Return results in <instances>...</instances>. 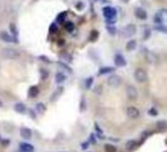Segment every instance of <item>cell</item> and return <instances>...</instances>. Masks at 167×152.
<instances>
[{
  "instance_id": "1",
  "label": "cell",
  "mask_w": 167,
  "mask_h": 152,
  "mask_svg": "<svg viewBox=\"0 0 167 152\" xmlns=\"http://www.w3.org/2000/svg\"><path fill=\"white\" fill-rule=\"evenodd\" d=\"M1 57L6 58V59H17L20 57V52L15 48H3L0 51Z\"/></svg>"
},
{
  "instance_id": "2",
  "label": "cell",
  "mask_w": 167,
  "mask_h": 152,
  "mask_svg": "<svg viewBox=\"0 0 167 152\" xmlns=\"http://www.w3.org/2000/svg\"><path fill=\"white\" fill-rule=\"evenodd\" d=\"M136 31H137V28H136V26L134 24H129L127 25V26H125L124 28L122 29L121 31V36L123 37V38H130V37L134 36Z\"/></svg>"
},
{
  "instance_id": "3",
  "label": "cell",
  "mask_w": 167,
  "mask_h": 152,
  "mask_svg": "<svg viewBox=\"0 0 167 152\" xmlns=\"http://www.w3.org/2000/svg\"><path fill=\"white\" fill-rule=\"evenodd\" d=\"M134 77L139 83H144L147 80V73L143 68H137L134 73Z\"/></svg>"
},
{
  "instance_id": "4",
  "label": "cell",
  "mask_w": 167,
  "mask_h": 152,
  "mask_svg": "<svg viewBox=\"0 0 167 152\" xmlns=\"http://www.w3.org/2000/svg\"><path fill=\"white\" fill-rule=\"evenodd\" d=\"M126 95L131 101L137 100L139 97V92L138 89L133 85H128L126 87Z\"/></svg>"
},
{
  "instance_id": "5",
  "label": "cell",
  "mask_w": 167,
  "mask_h": 152,
  "mask_svg": "<svg viewBox=\"0 0 167 152\" xmlns=\"http://www.w3.org/2000/svg\"><path fill=\"white\" fill-rule=\"evenodd\" d=\"M122 83V79L119 75H116V74H113V75L109 76L107 78V84L110 87H113V88H116V87H119Z\"/></svg>"
},
{
  "instance_id": "6",
  "label": "cell",
  "mask_w": 167,
  "mask_h": 152,
  "mask_svg": "<svg viewBox=\"0 0 167 152\" xmlns=\"http://www.w3.org/2000/svg\"><path fill=\"white\" fill-rule=\"evenodd\" d=\"M127 116L131 119H138L140 117V111L138 108H136L134 106H130L127 108Z\"/></svg>"
},
{
  "instance_id": "7",
  "label": "cell",
  "mask_w": 167,
  "mask_h": 152,
  "mask_svg": "<svg viewBox=\"0 0 167 152\" xmlns=\"http://www.w3.org/2000/svg\"><path fill=\"white\" fill-rule=\"evenodd\" d=\"M144 57H146L147 62L150 63V64H154L158 61V57H157V55L152 51H147L146 54V55H144Z\"/></svg>"
},
{
  "instance_id": "8",
  "label": "cell",
  "mask_w": 167,
  "mask_h": 152,
  "mask_svg": "<svg viewBox=\"0 0 167 152\" xmlns=\"http://www.w3.org/2000/svg\"><path fill=\"white\" fill-rule=\"evenodd\" d=\"M114 63H115L116 66H118V67H124V66H126L127 61L123 55L116 54L115 57H114Z\"/></svg>"
},
{
  "instance_id": "9",
  "label": "cell",
  "mask_w": 167,
  "mask_h": 152,
  "mask_svg": "<svg viewBox=\"0 0 167 152\" xmlns=\"http://www.w3.org/2000/svg\"><path fill=\"white\" fill-rule=\"evenodd\" d=\"M103 15L107 19H114L116 16V10L111 7H105L103 8Z\"/></svg>"
},
{
  "instance_id": "10",
  "label": "cell",
  "mask_w": 167,
  "mask_h": 152,
  "mask_svg": "<svg viewBox=\"0 0 167 152\" xmlns=\"http://www.w3.org/2000/svg\"><path fill=\"white\" fill-rule=\"evenodd\" d=\"M20 134L24 139H30L32 138V130L28 128H22L20 129Z\"/></svg>"
},
{
  "instance_id": "11",
  "label": "cell",
  "mask_w": 167,
  "mask_h": 152,
  "mask_svg": "<svg viewBox=\"0 0 167 152\" xmlns=\"http://www.w3.org/2000/svg\"><path fill=\"white\" fill-rule=\"evenodd\" d=\"M135 14H136V16H137L139 19H141V20H146L147 17V11L144 10V9H143V8H137V9H136Z\"/></svg>"
},
{
  "instance_id": "12",
  "label": "cell",
  "mask_w": 167,
  "mask_h": 152,
  "mask_svg": "<svg viewBox=\"0 0 167 152\" xmlns=\"http://www.w3.org/2000/svg\"><path fill=\"white\" fill-rule=\"evenodd\" d=\"M0 39L2 41H4L6 43H13L14 42V38L12 36H10L7 32H1L0 33Z\"/></svg>"
},
{
  "instance_id": "13",
  "label": "cell",
  "mask_w": 167,
  "mask_h": 152,
  "mask_svg": "<svg viewBox=\"0 0 167 152\" xmlns=\"http://www.w3.org/2000/svg\"><path fill=\"white\" fill-rule=\"evenodd\" d=\"M156 129L158 131H166L167 130V122L166 120H158L156 123Z\"/></svg>"
},
{
  "instance_id": "14",
  "label": "cell",
  "mask_w": 167,
  "mask_h": 152,
  "mask_svg": "<svg viewBox=\"0 0 167 152\" xmlns=\"http://www.w3.org/2000/svg\"><path fill=\"white\" fill-rule=\"evenodd\" d=\"M59 57H60L61 60H63L64 62H67V63L72 62V60H73L72 55L69 54H67V52H62V54H59Z\"/></svg>"
},
{
  "instance_id": "15",
  "label": "cell",
  "mask_w": 167,
  "mask_h": 152,
  "mask_svg": "<svg viewBox=\"0 0 167 152\" xmlns=\"http://www.w3.org/2000/svg\"><path fill=\"white\" fill-rule=\"evenodd\" d=\"M20 148L23 152H33V146L30 143H23L20 144Z\"/></svg>"
},
{
  "instance_id": "16",
  "label": "cell",
  "mask_w": 167,
  "mask_h": 152,
  "mask_svg": "<svg viewBox=\"0 0 167 152\" xmlns=\"http://www.w3.org/2000/svg\"><path fill=\"white\" fill-rule=\"evenodd\" d=\"M14 110L19 114H24L27 111V108L23 103H17L14 105Z\"/></svg>"
},
{
  "instance_id": "17",
  "label": "cell",
  "mask_w": 167,
  "mask_h": 152,
  "mask_svg": "<svg viewBox=\"0 0 167 152\" xmlns=\"http://www.w3.org/2000/svg\"><path fill=\"white\" fill-rule=\"evenodd\" d=\"M114 70H115V68H113V67H109V66L101 67L99 69V71H98V74H99V75H104V74H108V73L113 72Z\"/></svg>"
},
{
  "instance_id": "18",
  "label": "cell",
  "mask_w": 167,
  "mask_h": 152,
  "mask_svg": "<svg viewBox=\"0 0 167 152\" xmlns=\"http://www.w3.org/2000/svg\"><path fill=\"white\" fill-rule=\"evenodd\" d=\"M136 48H137V42H136L135 40H132V41H129L127 43V45H126L127 51H134Z\"/></svg>"
},
{
  "instance_id": "19",
  "label": "cell",
  "mask_w": 167,
  "mask_h": 152,
  "mask_svg": "<svg viewBox=\"0 0 167 152\" xmlns=\"http://www.w3.org/2000/svg\"><path fill=\"white\" fill-rule=\"evenodd\" d=\"M38 92H39V90H38V87H36V86H32L30 88V90H29V96H30V97L35 98V97H36V96L38 95Z\"/></svg>"
},
{
  "instance_id": "20",
  "label": "cell",
  "mask_w": 167,
  "mask_h": 152,
  "mask_svg": "<svg viewBox=\"0 0 167 152\" xmlns=\"http://www.w3.org/2000/svg\"><path fill=\"white\" fill-rule=\"evenodd\" d=\"M65 80H66V76H65L63 73H61V72L56 73V75H55V81H56V83L60 84V83L64 82Z\"/></svg>"
},
{
  "instance_id": "21",
  "label": "cell",
  "mask_w": 167,
  "mask_h": 152,
  "mask_svg": "<svg viewBox=\"0 0 167 152\" xmlns=\"http://www.w3.org/2000/svg\"><path fill=\"white\" fill-rule=\"evenodd\" d=\"M137 141L136 140H133V139H131V140H129V141H127V143H126V147L128 148V149L130 150H132V149H134V148L137 147Z\"/></svg>"
},
{
  "instance_id": "22",
  "label": "cell",
  "mask_w": 167,
  "mask_h": 152,
  "mask_svg": "<svg viewBox=\"0 0 167 152\" xmlns=\"http://www.w3.org/2000/svg\"><path fill=\"white\" fill-rule=\"evenodd\" d=\"M116 146L113 144H110V143H107L104 145V151L105 152H116Z\"/></svg>"
},
{
  "instance_id": "23",
  "label": "cell",
  "mask_w": 167,
  "mask_h": 152,
  "mask_svg": "<svg viewBox=\"0 0 167 152\" xmlns=\"http://www.w3.org/2000/svg\"><path fill=\"white\" fill-rule=\"evenodd\" d=\"M36 109L39 114H43L46 111V107L43 103H38L36 105Z\"/></svg>"
},
{
  "instance_id": "24",
  "label": "cell",
  "mask_w": 167,
  "mask_h": 152,
  "mask_svg": "<svg viewBox=\"0 0 167 152\" xmlns=\"http://www.w3.org/2000/svg\"><path fill=\"white\" fill-rule=\"evenodd\" d=\"M66 16H67V12H61V13L57 16V22L58 23H63L64 20L66 19Z\"/></svg>"
},
{
  "instance_id": "25",
  "label": "cell",
  "mask_w": 167,
  "mask_h": 152,
  "mask_svg": "<svg viewBox=\"0 0 167 152\" xmlns=\"http://www.w3.org/2000/svg\"><path fill=\"white\" fill-rule=\"evenodd\" d=\"M74 24L72 23V22H67L66 24H65V29H66L67 32H69V33H72L73 31H74Z\"/></svg>"
},
{
  "instance_id": "26",
  "label": "cell",
  "mask_w": 167,
  "mask_h": 152,
  "mask_svg": "<svg viewBox=\"0 0 167 152\" xmlns=\"http://www.w3.org/2000/svg\"><path fill=\"white\" fill-rule=\"evenodd\" d=\"M97 36H98V32H97V31H94V30L91 31V38H89V40H91V42L97 41Z\"/></svg>"
},
{
  "instance_id": "27",
  "label": "cell",
  "mask_w": 167,
  "mask_h": 152,
  "mask_svg": "<svg viewBox=\"0 0 167 152\" xmlns=\"http://www.w3.org/2000/svg\"><path fill=\"white\" fill-rule=\"evenodd\" d=\"M106 30H107V32L110 34V35H115L116 34V28L114 27V26H107L106 27Z\"/></svg>"
},
{
  "instance_id": "28",
  "label": "cell",
  "mask_w": 167,
  "mask_h": 152,
  "mask_svg": "<svg viewBox=\"0 0 167 152\" xmlns=\"http://www.w3.org/2000/svg\"><path fill=\"white\" fill-rule=\"evenodd\" d=\"M94 93L97 95H101V93H102V86L101 85H97L95 86V88L94 89Z\"/></svg>"
},
{
  "instance_id": "29",
  "label": "cell",
  "mask_w": 167,
  "mask_h": 152,
  "mask_svg": "<svg viewBox=\"0 0 167 152\" xmlns=\"http://www.w3.org/2000/svg\"><path fill=\"white\" fill-rule=\"evenodd\" d=\"M92 83H94V78L92 77H89L88 79L86 80V88H91Z\"/></svg>"
},
{
  "instance_id": "30",
  "label": "cell",
  "mask_w": 167,
  "mask_h": 152,
  "mask_svg": "<svg viewBox=\"0 0 167 152\" xmlns=\"http://www.w3.org/2000/svg\"><path fill=\"white\" fill-rule=\"evenodd\" d=\"M157 114H158V113H157V111L154 108H151L150 110L148 111V115H150L151 117H156Z\"/></svg>"
},
{
  "instance_id": "31",
  "label": "cell",
  "mask_w": 167,
  "mask_h": 152,
  "mask_svg": "<svg viewBox=\"0 0 167 152\" xmlns=\"http://www.w3.org/2000/svg\"><path fill=\"white\" fill-rule=\"evenodd\" d=\"M49 31H50V33H53L54 34V33H56L57 31H58V28H57V26L55 24H52L51 26H50V30H49Z\"/></svg>"
},
{
  "instance_id": "32",
  "label": "cell",
  "mask_w": 167,
  "mask_h": 152,
  "mask_svg": "<svg viewBox=\"0 0 167 152\" xmlns=\"http://www.w3.org/2000/svg\"><path fill=\"white\" fill-rule=\"evenodd\" d=\"M59 64L61 65V66H62L63 68H64V69H66L67 71H68V72H69V73H71V72H72V69H71V68L69 67V66H67V65L66 64H65V63H62V62H59Z\"/></svg>"
},
{
  "instance_id": "33",
  "label": "cell",
  "mask_w": 167,
  "mask_h": 152,
  "mask_svg": "<svg viewBox=\"0 0 167 152\" xmlns=\"http://www.w3.org/2000/svg\"><path fill=\"white\" fill-rule=\"evenodd\" d=\"M76 8L78 9V10H82V9L84 8V3L83 2H78L76 4Z\"/></svg>"
},
{
  "instance_id": "34",
  "label": "cell",
  "mask_w": 167,
  "mask_h": 152,
  "mask_svg": "<svg viewBox=\"0 0 167 152\" xmlns=\"http://www.w3.org/2000/svg\"><path fill=\"white\" fill-rule=\"evenodd\" d=\"M10 27H11V31H12V32H14V34H17L16 27H15V25H14V24H11Z\"/></svg>"
},
{
  "instance_id": "35",
  "label": "cell",
  "mask_w": 167,
  "mask_h": 152,
  "mask_svg": "<svg viewBox=\"0 0 167 152\" xmlns=\"http://www.w3.org/2000/svg\"><path fill=\"white\" fill-rule=\"evenodd\" d=\"M89 147V142H85V143L82 144V148L83 149H86Z\"/></svg>"
},
{
  "instance_id": "36",
  "label": "cell",
  "mask_w": 167,
  "mask_h": 152,
  "mask_svg": "<svg viewBox=\"0 0 167 152\" xmlns=\"http://www.w3.org/2000/svg\"><path fill=\"white\" fill-rule=\"evenodd\" d=\"M39 58H41V59H45L44 61L45 62H50V60H49V58H47V57H39Z\"/></svg>"
},
{
  "instance_id": "37",
  "label": "cell",
  "mask_w": 167,
  "mask_h": 152,
  "mask_svg": "<svg viewBox=\"0 0 167 152\" xmlns=\"http://www.w3.org/2000/svg\"><path fill=\"white\" fill-rule=\"evenodd\" d=\"M30 117H32L33 119H36V115H35V113H33L32 110H30Z\"/></svg>"
},
{
  "instance_id": "38",
  "label": "cell",
  "mask_w": 167,
  "mask_h": 152,
  "mask_svg": "<svg viewBox=\"0 0 167 152\" xmlns=\"http://www.w3.org/2000/svg\"><path fill=\"white\" fill-rule=\"evenodd\" d=\"M59 43V46H63L62 43H64V42H63V41H61V42H59V43Z\"/></svg>"
},
{
  "instance_id": "39",
  "label": "cell",
  "mask_w": 167,
  "mask_h": 152,
  "mask_svg": "<svg viewBox=\"0 0 167 152\" xmlns=\"http://www.w3.org/2000/svg\"><path fill=\"white\" fill-rule=\"evenodd\" d=\"M1 107H3V103H2V101L0 100V108H1Z\"/></svg>"
},
{
  "instance_id": "40",
  "label": "cell",
  "mask_w": 167,
  "mask_h": 152,
  "mask_svg": "<svg viewBox=\"0 0 167 152\" xmlns=\"http://www.w3.org/2000/svg\"><path fill=\"white\" fill-rule=\"evenodd\" d=\"M122 1H123V2H128L129 0H122Z\"/></svg>"
},
{
  "instance_id": "41",
  "label": "cell",
  "mask_w": 167,
  "mask_h": 152,
  "mask_svg": "<svg viewBox=\"0 0 167 152\" xmlns=\"http://www.w3.org/2000/svg\"><path fill=\"white\" fill-rule=\"evenodd\" d=\"M62 152H64V151H62Z\"/></svg>"
},
{
  "instance_id": "42",
  "label": "cell",
  "mask_w": 167,
  "mask_h": 152,
  "mask_svg": "<svg viewBox=\"0 0 167 152\" xmlns=\"http://www.w3.org/2000/svg\"><path fill=\"white\" fill-rule=\"evenodd\" d=\"M165 152H167V151H165Z\"/></svg>"
}]
</instances>
